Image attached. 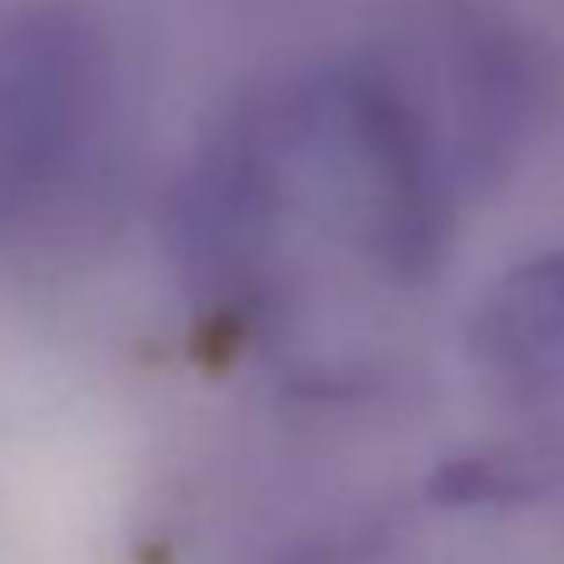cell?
I'll list each match as a JSON object with an SVG mask.
<instances>
[{"label": "cell", "instance_id": "obj_1", "mask_svg": "<svg viewBox=\"0 0 564 564\" xmlns=\"http://www.w3.org/2000/svg\"><path fill=\"white\" fill-rule=\"evenodd\" d=\"M445 150L394 70L315 65L260 90L181 205L205 305L310 380L370 365L449 235Z\"/></svg>", "mask_w": 564, "mask_h": 564}, {"label": "cell", "instance_id": "obj_2", "mask_svg": "<svg viewBox=\"0 0 564 564\" xmlns=\"http://www.w3.org/2000/svg\"><path fill=\"white\" fill-rule=\"evenodd\" d=\"M120 96V31L100 0H0V240L86 191Z\"/></svg>", "mask_w": 564, "mask_h": 564}, {"label": "cell", "instance_id": "obj_3", "mask_svg": "<svg viewBox=\"0 0 564 564\" xmlns=\"http://www.w3.org/2000/svg\"><path fill=\"white\" fill-rule=\"evenodd\" d=\"M475 360L514 415L564 440V250L490 290L475 319Z\"/></svg>", "mask_w": 564, "mask_h": 564}]
</instances>
